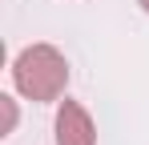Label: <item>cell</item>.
<instances>
[{
  "instance_id": "6da1fadb",
  "label": "cell",
  "mask_w": 149,
  "mask_h": 145,
  "mask_svg": "<svg viewBox=\"0 0 149 145\" xmlns=\"http://www.w3.org/2000/svg\"><path fill=\"white\" fill-rule=\"evenodd\" d=\"M12 85L16 93L36 101V105H52L61 101L65 89H69V61L56 45H28L16 52L12 61Z\"/></svg>"
},
{
  "instance_id": "7a4b0ae2",
  "label": "cell",
  "mask_w": 149,
  "mask_h": 145,
  "mask_svg": "<svg viewBox=\"0 0 149 145\" xmlns=\"http://www.w3.org/2000/svg\"><path fill=\"white\" fill-rule=\"evenodd\" d=\"M56 145H97V125L89 117V109L81 101H56Z\"/></svg>"
},
{
  "instance_id": "3957f363",
  "label": "cell",
  "mask_w": 149,
  "mask_h": 145,
  "mask_svg": "<svg viewBox=\"0 0 149 145\" xmlns=\"http://www.w3.org/2000/svg\"><path fill=\"white\" fill-rule=\"evenodd\" d=\"M0 101H4V113H8V125H4V129L12 133V129H16V101H12V97H0Z\"/></svg>"
},
{
  "instance_id": "277c9868",
  "label": "cell",
  "mask_w": 149,
  "mask_h": 145,
  "mask_svg": "<svg viewBox=\"0 0 149 145\" xmlns=\"http://www.w3.org/2000/svg\"><path fill=\"white\" fill-rule=\"evenodd\" d=\"M137 4H141V8H145V12H149V0H137Z\"/></svg>"
}]
</instances>
